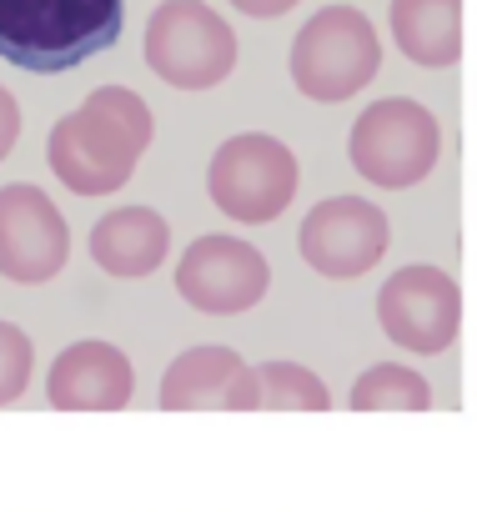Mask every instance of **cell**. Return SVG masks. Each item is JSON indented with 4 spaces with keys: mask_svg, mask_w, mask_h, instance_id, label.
<instances>
[{
    "mask_svg": "<svg viewBox=\"0 0 477 512\" xmlns=\"http://www.w3.org/2000/svg\"><path fill=\"white\" fill-rule=\"evenodd\" d=\"M156 116L131 86H96L76 111H66L46 136V161L56 181L76 196L121 191L141 156L151 151Z\"/></svg>",
    "mask_w": 477,
    "mask_h": 512,
    "instance_id": "6da1fadb",
    "label": "cell"
},
{
    "mask_svg": "<svg viewBox=\"0 0 477 512\" xmlns=\"http://www.w3.org/2000/svg\"><path fill=\"white\" fill-rule=\"evenodd\" d=\"M126 0H0V61L31 76H61L111 51Z\"/></svg>",
    "mask_w": 477,
    "mask_h": 512,
    "instance_id": "7a4b0ae2",
    "label": "cell"
},
{
    "mask_svg": "<svg viewBox=\"0 0 477 512\" xmlns=\"http://www.w3.org/2000/svg\"><path fill=\"white\" fill-rule=\"evenodd\" d=\"M292 81L307 101L337 106L367 91L382 71V41L377 26L357 6H322L292 41Z\"/></svg>",
    "mask_w": 477,
    "mask_h": 512,
    "instance_id": "3957f363",
    "label": "cell"
},
{
    "mask_svg": "<svg viewBox=\"0 0 477 512\" xmlns=\"http://www.w3.org/2000/svg\"><path fill=\"white\" fill-rule=\"evenodd\" d=\"M297 186H302L297 151L282 136H267V131L226 136L211 151V166H206V196L236 226H267V221H277L292 206Z\"/></svg>",
    "mask_w": 477,
    "mask_h": 512,
    "instance_id": "277c9868",
    "label": "cell"
},
{
    "mask_svg": "<svg viewBox=\"0 0 477 512\" xmlns=\"http://www.w3.org/2000/svg\"><path fill=\"white\" fill-rule=\"evenodd\" d=\"M442 156V126L437 116L412 96H382L372 101L347 136L352 171L377 191H407L432 176Z\"/></svg>",
    "mask_w": 477,
    "mask_h": 512,
    "instance_id": "5b68a950",
    "label": "cell"
},
{
    "mask_svg": "<svg viewBox=\"0 0 477 512\" xmlns=\"http://www.w3.org/2000/svg\"><path fill=\"white\" fill-rule=\"evenodd\" d=\"M146 66L176 91H211L236 71V31L206 0H161L146 21Z\"/></svg>",
    "mask_w": 477,
    "mask_h": 512,
    "instance_id": "8992f818",
    "label": "cell"
},
{
    "mask_svg": "<svg viewBox=\"0 0 477 512\" xmlns=\"http://www.w3.org/2000/svg\"><path fill=\"white\" fill-rule=\"evenodd\" d=\"M272 287V262L247 236H196L176 262V292L201 317H242Z\"/></svg>",
    "mask_w": 477,
    "mask_h": 512,
    "instance_id": "52a82bcc",
    "label": "cell"
},
{
    "mask_svg": "<svg viewBox=\"0 0 477 512\" xmlns=\"http://www.w3.org/2000/svg\"><path fill=\"white\" fill-rule=\"evenodd\" d=\"M462 287L442 267H402L377 292V322L392 347L417 357H442L462 332Z\"/></svg>",
    "mask_w": 477,
    "mask_h": 512,
    "instance_id": "ba28073f",
    "label": "cell"
},
{
    "mask_svg": "<svg viewBox=\"0 0 477 512\" xmlns=\"http://www.w3.org/2000/svg\"><path fill=\"white\" fill-rule=\"evenodd\" d=\"M297 246L317 277L352 282V277L377 272V262L392 246V221L367 196H327L307 211Z\"/></svg>",
    "mask_w": 477,
    "mask_h": 512,
    "instance_id": "9c48e42d",
    "label": "cell"
},
{
    "mask_svg": "<svg viewBox=\"0 0 477 512\" xmlns=\"http://www.w3.org/2000/svg\"><path fill=\"white\" fill-rule=\"evenodd\" d=\"M71 262V226L61 206L31 186H0V277L16 287H46Z\"/></svg>",
    "mask_w": 477,
    "mask_h": 512,
    "instance_id": "30bf717a",
    "label": "cell"
},
{
    "mask_svg": "<svg viewBox=\"0 0 477 512\" xmlns=\"http://www.w3.org/2000/svg\"><path fill=\"white\" fill-rule=\"evenodd\" d=\"M46 397L61 412H121L136 397V367L116 342L86 337L56 352L46 372Z\"/></svg>",
    "mask_w": 477,
    "mask_h": 512,
    "instance_id": "8fae6325",
    "label": "cell"
},
{
    "mask_svg": "<svg viewBox=\"0 0 477 512\" xmlns=\"http://www.w3.org/2000/svg\"><path fill=\"white\" fill-rule=\"evenodd\" d=\"M171 256V221L151 206H116L91 226V262L106 277L141 282Z\"/></svg>",
    "mask_w": 477,
    "mask_h": 512,
    "instance_id": "7c38bea8",
    "label": "cell"
},
{
    "mask_svg": "<svg viewBox=\"0 0 477 512\" xmlns=\"http://www.w3.org/2000/svg\"><path fill=\"white\" fill-rule=\"evenodd\" d=\"M387 26L397 51L422 71H447L467 46V6L462 0H392Z\"/></svg>",
    "mask_w": 477,
    "mask_h": 512,
    "instance_id": "4fadbf2b",
    "label": "cell"
},
{
    "mask_svg": "<svg viewBox=\"0 0 477 512\" xmlns=\"http://www.w3.org/2000/svg\"><path fill=\"white\" fill-rule=\"evenodd\" d=\"M242 352L231 347H191V352H176V362L161 372V407L166 412H206V407H221L231 377L242 372Z\"/></svg>",
    "mask_w": 477,
    "mask_h": 512,
    "instance_id": "5bb4252c",
    "label": "cell"
},
{
    "mask_svg": "<svg viewBox=\"0 0 477 512\" xmlns=\"http://www.w3.org/2000/svg\"><path fill=\"white\" fill-rule=\"evenodd\" d=\"M347 402H352V412H427L432 382L407 362H377L352 382Z\"/></svg>",
    "mask_w": 477,
    "mask_h": 512,
    "instance_id": "9a60e30c",
    "label": "cell"
},
{
    "mask_svg": "<svg viewBox=\"0 0 477 512\" xmlns=\"http://www.w3.org/2000/svg\"><path fill=\"white\" fill-rule=\"evenodd\" d=\"M252 372H257L262 407H272V412H327L332 407L327 382L302 362H257Z\"/></svg>",
    "mask_w": 477,
    "mask_h": 512,
    "instance_id": "2e32d148",
    "label": "cell"
},
{
    "mask_svg": "<svg viewBox=\"0 0 477 512\" xmlns=\"http://www.w3.org/2000/svg\"><path fill=\"white\" fill-rule=\"evenodd\" d=\"M31 377H36V342L16 322L0 317V407L21 402V392L31 387Z\"/></svg>",
    "mask_w": 477,
    "mask_h": 512,
    "instance_id": "e0dca14e",
    "label": "cell"
},
{
    "mask_svg": "<svg viewBox=\"0 0 477 512\" xmlns=\"http://www.w3.org/2000/svg\"><path fill=\"white\" fill-rule=\"evenodd\" d=\"M16 141H21V101L0 86V161L16 151Z\"/></svg>",
    "mask_w": 477,
    "mask_h": 512,
    "instance_id": "ac0fdd59",
    "label": "cell"
},
{
    "mask_svg": "<svg viewBox=\"0 0 477 512\" xmlns=\"http://www.w3.org/2000/svg\"><path fill=\"white\" fill-rule=\"evenodd\" d=\"M226 6L242 11V16H252V21H277V16L297 11V0H226Z\"/></svg>",
    "mask_w": 477,
    "mask_h": 512,
    "instance_id": "d6986e66",
    "label": "cell"
}]
</instances>
